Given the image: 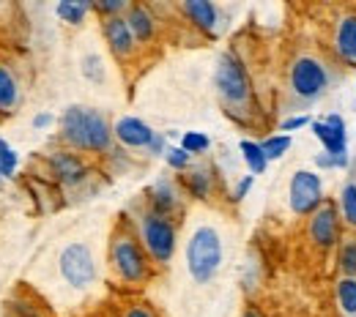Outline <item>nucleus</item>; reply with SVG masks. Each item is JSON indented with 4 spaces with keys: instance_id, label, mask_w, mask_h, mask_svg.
<instances>
[{
    "instance_id": "f257e3e1",
    "label": "nucleus",
    "mask_w": 356,
    "mask_h": 317,
    "mask_svg": "<svg viewBox=\"0 0 356 317\" xmlns=\"http://www.w3.org/2000/svg\"><path fill=\"white\" fill-rule=\"evenodd\" d=\"M60 142L74 153H110L115 142L113 123L93 107L72 104L60 115Z\"/></svg>"
},
{
    "instance_id": "f03ea898",
    "label": "nucleus",
    "mask_w": 356,
    "mask_h": 317,
    "mask_svg": "<svg viewBox=\"0 0 356 317\" xmlns=\"http://www.w3.org/2000/svg\"><path fill=\"white\" fill-rule=\"evenodd\" d=\"M214 88L222 101L225 112L236 121H247L252 115V80L247 74L244 60L236 52H222L214 69Z\"/></svg>"
},
{
    "instance_id": "7ed1b4c3",
    "label": "nucleus",
    "mask_w": 356,
    "mask_h": 317,
    "mask_svg": "<svg viewBox=\"0 0 356 317\" xmlns=\"http://www.w3.org/2000/svg\"><path fill=\"white\" fill-rule=\"evenodd\" d=\"M186 271L192 276L195 284H209L214 282V276L222 271L225 263V246L222 235L214 225H197L189 238H186Z\"/></svg>"
},
{
    "instance_id": "20e7f679",
    "label": "nucleus",
    "mask_w": 356,
    "mask_h": 317,
    "mask_svg": "<svg viewBox=\"0 0 356 317\" xmlns=\"http://www.w3.org/2000/svg\"><path fill=\"white\" fill-rule=\"evenodd\" d=\"M110 268L124 284H143L151 276V260L137 238V232L118 227L110 238Z\"/></svg>"
},
{
    "instance_id": "39448f33",
    "label": "nucleus",
    "mask_w": 356,
    "mask_h": 317,
    "mask_svg": "<svg viewBox=\"0 0 356 317\" xmlns=\"http://www.w3.org/2000/svg\"><path fill=\"white\" fill-rule=\"evenodd\" d=\"M332 85V74L329 66L310 52H302L291 60L288 66V93L293 96L296 104H312L318 98H323Z\"/></svg>"
},
{
    "instance_id": "423d86ee",
    "label": "nucleus",
    "mask_w": 356,
    "mask_h": 317,
    "mask_svg": "<svg viewBox=\"0 0 356 317\" xmlns=\"http://www.w3.org/2000/svg\"><path fill=\"white\" fill-rule=\"evenodd\" d=\"M137 238L148 255L151 263L156 266H170L173 255H176V246H178V232L173 219H165L154 211H143L137 216Z\"/></svg>"
},
{
    "instance_id": "0eeeda50",
    "label": "nucleus",
    "mask_w": 356,
    "mask_h": 317,
    "mask_svg": "<svg viewBox=\"0 0 356 317\" xmlns=\"http://www.w3.org/2000/svg\"><path fill=\"white\" fill-rule=\"evenodd\" d=\"M58 276L72 290H90L99 279V263L88 241H69L58 252Z\"/></svg>"
},
{
    "instance_id": "6e6552de",
    "label": "nucleus",
    "mask_w": 356,
    "mask_h": 317,
    "mask_svg": "<svg viewBox=\"0 0 356 317\" xmlns=\"http://www.w3.org/2000/svg\"><path fill=\"white\" fill-rule=\"evenodd\" d=\"M323 181L312 170H296L288 183V205L296 216H312L323 205Z\"/></svg>"
},
{
    "instance_id": "1a4fd4ad",
    "label": "nucleus",
    "mask_w": 356,
    "mask_h": 317,
    "mask_svg": "<svg viewBox=\"0 0 356 317\" xmlns=\"http://www.w3.org/2000/svg\"><path fill=\"white\" fill-rule=\"evenodd\" d=\"M340 230H343V219H340L337 203L323 200V205L310 216L307 238L312 241V246H318V249L326 252V249L340 246Z\"/></svg>"
},
{
    "instance_id": "9d476101",
    "label": "nucleus",
    "mask_w": 356,
    "mask_h": 317,
    "mask_svg": "<svg viewBox=\"0 0 356 317\" xmlns=\"http://www.w3.org/2000/svg\"><path fill=\"white\" fill-rule=\"evenodd\" d=\"M47 164H49V173L52 178L66 186V189H77L88 181V164L83 162L80 153L69 151V148H58L47 156Z\"/></svg>"
},
{
    "instance_id": "9b49d317",
    "label": "nucleus",
    "mask_w": 356,
    "mask_h": 317,
    "mask_svg": "<svg viewBox=\"0 0 356 317\" xmlns=\"http://www.w3.org/2000/svg\"><path fill=\"white\" fill-rule=\"evenodd\" d=\"M181 14L186 17V22L192 28H197L206 36H217L220 25H222V8L211 0H184L181 3Z\"/></svg>"
},
{
    "instance_id": "f8f14e48",
    "label": "nucleus",
    "mask_w": 356,
    "mask_h": 317,
    "mask_svg": "<svg viewBox=\"0 0 356 317\" xmlns=\"http://www.w3.org/2000/svg\"><path fill=\"white\" fill-rule=\"evenodd\" d=\"M181 186L170 178H159L148 186L145 191V200H148V211L165 216V219H173L178 211H181Z\"/></svg>"
},
{
    "instance_id": "ddd939ff",
    "label": "nucleus",
    "mask_w": 356,
    "mask_h": 317,
    "mask_svg": "<svg viewBox=\"0 0 356 317\" xmlns=\"http://www.w3.org/2000/svg\"><path fill=\"white\" fill-rule=\"evenodd\" d=\"M315 139L323 145L326 153L337 156V153H346L348 151V135H346V121L340 115H326L321 121H312L310 123Z\"/></svg>"
},
{
    "instance_id": "4468645a",
    "label": "nucleus",
    "mask_w": 356,
    "mask_h": 317,
    "mask_svg": "<svg viewBox=\"0 0 356 317\" xmlns=\"http://www.w3.org/2000/svg\"><path fill=\"white\" fill-rule=\"evenodd\" d=\"M102 33H104V42L110 46V52L118 58V60H129L134 52H137V42H134L132 31L127 25L124 17H110L102 22Z\"/></svg>"
},
{
    "instance_id": "2eb2a0df",
    "label": "nucleus",
    "mask_w": 356,
    "mask_h": 317,
    "mask_svg": "<svg viewBox=\"0 0 356 317\" xmlns=\"http://www.w3.org/2000/svg\"><path fill=\"white\" fill-rule=\"evenodd\" d=\"M154 135H156V132H154L145 121H140V118H134V115H124V118H118V121L113 123V137H115L124 148H132V151H145V148L151 145Z\"/></svg>"
},
{
    "instance_id": "dca6fc26",
    "label": "nucleus",
    "mask_w": 356,
    "mask_h": 317,
    "mask_svg": "<svg viewBox=\"0 0 356 317\" xmlns=\"http://www.w3.org/2000/svg\"><path fill=\"white\" fill-rule=\"evenodd\" d=\"M334 52L346 66L356 69V11H346L334 25Z\"/></svg>"
},
{
    "instance_id": "f3484780",
    "label": "nucleus",
    "mask_w": 356,
    "mask_h": 317,
    "mask_svg": "<svg viewBox=\"0 0 356 317\" xmlns=\"http://www.w3.org/2000/svg\"><path fill=\"white\" fill-rule=\"evenodd\" d=\"M22 107V83L11 63L0 60V115H14Z\"/></svg>"
},
{
    "instance_id": "a211bd4d",
    "label": "nucleus",
    "mask_w": 356,
    "mask_h": 317,
    "mask_svg": "<svg viewBox=\"0 0 356 317\" xmlns=\"http://www.w3.org/2000/svg\"><path fill=\"white\" fill-rule=\"evenodd\" d=\"M124 19H127V25H129V31H132L137 46L154 42V36H156V17H154V11H151L148 6H143V3H129Z\"/></svg>"
},
{
    "instance_id": "6ab92c4d",
    "label": "nucleus",
    "mask_w": 356,
    "mask_h": 317,
    "mask_svg": "<svg viewBox=\"0 0 356 317\" xmlns=\"http://www.w3.org/2000/svg\"><path fill=\"white\" fill-rule=\"evenodd\" d=\"M184 189L195 200H209L214 194V167H209V164L189 167L184 173Z\"/></svg>"
},
{
    "instance_id": "aec40b11",
    "label": "nucleus",
    "mask_w": 356,
    "mask_h": 317,
    "mask_svg": "<svg viewBox=\"0 0 356 317\" xmlns=\"http://www.w3.org/2000/svg\"><path fill=\"white\" fill-rule=\"evenodd\" d=\"M238 151H241V159H244L250 175H264V173H266L268 159H266V153H264V148H261V142H255V139H241V142H238Z\"/></svg>"
},
{
    "instance_id": "412c9836",
    "label": "nucleus",
    "mask_w": 356,
    "mask_h": 317,
    "mask_svg": "<svg viewBox=\"0 0 356 317\" xmlns=\"http://www.w3.org/2000/svg\"><path fill=\"white\" fill-rule=\"evenodd\" d=\"M90 11V0H60L55 6V14L66 25H83Z\"/></svg>"
},
{
    "instance_id": "4be33fe9",
    "label": "nucleus",
    "mask_w": 356,
    "mask_h": 317,
    "mask_svg": "<svg viewBox=\"0 0 356 317\" xmlns=\"http://www.w3.org/2000/svg\"><path fill=\"white\" fill-rule=\"evenodd\" d=\"M337 211H340L343 225H348L351 230H356V183H346V186L340 189Z\"/></svg>"
},
{
    "instance_id": "5701e85b",
    "label": "nucleus",
    "mask_w": 356,
    "mask_h": 317,
    "mask_svg": "<svg viewBox=\"0 0 356 317\" xmlns=\"http://www.w3.org/2000/svg\"><path fill=\"white\" fill-rule=\"evenodd\" d=\"M337 307L343 309L346 317L356 315V279L343 276V279L337 282Z\"/></svg>"
},
{
    "instance_id": "b1692460",
    "label": "nucleus",
    "mask_w": 356,
    "mask_h": 317,
    "mask_svg": "<svg viewBox=\"0 0 356 317\" xmlns=\"http://www.w3.org/2000/svg\"><path fill=\"white\" fill-rule=\"evenodd\" d=\"M337 266H340L343 276L356 279V238L340 241V246H337Z\"/></svg>"
},
{
    "instance_id": "393cba45",
    "label": "nucleus",
    "mask_w": 356,
    "mask_h": 317,
    "mask_svg": "<svg viewBox=\"0 0 356 317\" xmlns=\"http://www.w3.org/2000/svg\"><path fill=\"white\" fill-rule=\"evenodd\" d=\"M80 71H83V77H86L88 83H93V85H102L104 77H107L104 60H102V55H96V52H88V55L80 60Z\"/></svg>"
},
{
    "instance_id": "a878e982",
    "label": "nucleus",
    "mask_w": 356,
    "mask_h": 317,
    "mask_svg": "<svg viewBox=\"0 0 356 317\" xmlns=\"http://www.w3.org/2000/svg\"><path fill=\"white\" fill-rule=\"evenodd\" d=\"M291 145H293L291 135H271L261 142V148H264V153H266L268 162H280V159L291 151Z\"/></svg>"
},
{
    "instance_id": "bb28decb",
    "label": "nucleus",
    "mask_w": 356,
    "mask_h": 317,
    "mask_svg": "<svg viewBox=\"0 0 356 317\" xmlns=\"http://www.w3.org/2000/svg\"><path fill=\"white\" fill-rule=\"evenodd\" d=\"M17 167H19V153L0 137V178L11 181L17 175Z\"/></svg>"
},
{
    "instance_id": "cd10ccee",
    "label": "nucleus",
    "mask_w": 356,
    "mask_h": 317,
    "mask_svg": "<svg viewBox=\"0 0 356 317\" xmlns=\"http://www.w3.org/2000/svg\"><path fill=\"white\" fill-rule=\"evenodd\" d=\"M178 145H181L189 156H203V153H209V148H211V137L203 135V132H184Z\"/></svg>"
},
{
    "instance_id": "c85d7f7f",
    "label": "nucleus",
    "mask_w": 356,
    "mask_h": 317,
    "mask_svg": "<svg viewBox=\"0 0 356 317\" xmlns=\"http://www.w3.org/2000/svg\"><path fill=\"white\" fill-rule=\"evenodd\" d=\"M129 8L127 0H90V11H96L102 19H110V17H124Z\"/></svg>"
},
{
    "instance_id": "c756f323",
    "label": "nucleus",
    "mask_w": 356,
    "mask_h": 317,
    "mask_svg": "<svg viewBox=\"0 0 356 317\" xmlns=\"http://www.w3.org/2000/svg\"><path fill=\"white\" fill-rule=\"evenodd\" d=\"M165 162H168V167L176 170V173H186V170L192 167V156H189L181 145H170V148L165 151Z\"/></svg>"
},
{
    "instance_id": "7c9ffc66",
    "label": "nucleus",
    "mask_w": 356,
    "mask_h": 317,
    "mask_svg": "<svg viewBox=\"0 0 356 317\" xmlns=\"http://www.w3.org/2000/svg\"><path fill=\"white\" fill-rule=\"evenodd\" d=\"M312 118L307 112H299V115H291V118H285L282 123H280V132L282 135H288V132H299V129H305V126H310Z\"/></svg>"
},
{
    "instance_id": "2f4dec72",
    "label": "nucleus",
    "mask_w": 356,
    "mask_h": 317,
    "mask_svg": "<svg viewBox=\"0 0 356 317\" xmlns=\"http://www.w3.org/2000/svg\"><path fill=\"white\" fill-rule=\"evenodd\" d=\"M252 183H255V175H241V178L236 181V186H233V194H230V200H233V203H241V200L250 194Z\"/></svg>"
},
{
    "instance_id": "473e14b6",
    "label": "nucleus",
    "mask_w": 356,
    "mask_h": 317,
    "mask_svg": "<svg viewBox=\"0 0 356 317\" xmlns=\"http://www.w3.org/2000/svg\"><path fill=\"white\" fill-rule=\"evenodd\" d=\"M145 151H148V156H165V151H168V137L156 132L154 139H151V145H148Z\"/></svg>"
},
{
    "instance_id": "72a5a7b5",
    "label": "nucleus",
    "mask_w": 356,
    "mask_h": 317,
    "mask_svg": "<svg viewBox=\"0 0 356 317\" xmlns=\"http://www.w3.org/2000/svg\"><path fill=\"white\" fill-rule=\"evenodd\" d=\"M121 317H156V312L151 307H145V304H129Z\"/></svg>"
},
{
    "instance_id": "f704fd0d",
    "label": "nucleus",
    "mask_w": 356,
    "mask_h": 317,
    "mask_svg": "<svg viewBox=\"0 0 356 317\" xmlns=\"http://www.w3.org/2000/svg\"><path fill=\"white\" fill-rule=\"evenodd\" d=\"M52 123H55V115H52V112H36V115H33V129H36V132L52 129Z\"/></svg>"
},
{
    "instance_id": "c9c22d12",
    "label": "nucleus",
    "mask_w": 356,
    "mask_h": 317,
    "mask_svg": "<svg viewBox=\"0 0 356 317\" xmlns=\"http://www.w3.org/2000/svg\"><path fill=\"white\" fill-rule=\"evenodd\" d=\"M315 167H321V170H334V156L326 153V151L315 153Z\"/></svg>"
},
{
    "instance_id": "e433bc0d",
    "label": "nucleus",
    "mask_w": 356,
    "mask_h": 317,
    "mask_svg": "<svg viewBox=\"0 0 356 317\" xmlns=\"http://www.w3.org/2000/svg\"><path fill=\"white\" fill-rule=\"evenodd\" d=\"M348 164H351V156H348V151H346V153H337V156H334V167H337V170H346Z\"/></svg>"
},
{
    "instance_id": "4c0bfd02",
    "label": "nucleus",
    "mask_w": 356,
    "mask_h": 317,
    "mask_svg": "<svg viewBox=\"0 0 356 317\" xmlns=\"http://www.w3.org/2000/svg\"><path fill=\"white\" fill-rule=\"evenodd\" d=\"M241 317H266V315H264L258 307H247V309L241 312Z\"/></svg>"
},
{
    "instance_id": "58836bf2",
    "label": "nucleus",
    "mask_w": 356,
    "mask_h": 317,
    "mask_svg": "<svg viewBox=\"0 0 356 317\" xmlns=\"http://www.w3.org/2000/svg\"><path fill=\"white\" fill-rule=\"evenodd\" d=\"M3 186H6V181H3V178H0V191H3Z\"/></svg>"
}]
</instances>
